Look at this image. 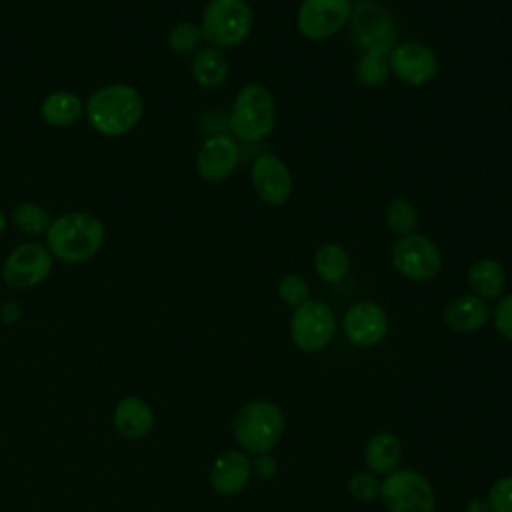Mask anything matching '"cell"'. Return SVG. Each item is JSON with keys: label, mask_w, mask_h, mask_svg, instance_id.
<instances>
[{"label": "cell", "mask_w": 512, "mask_h": 512, "mask_svg": "<svg viewBox=\"0 0 512 512\" xmlns=\"http://www.w3.org/2000/svg\"><path fill=\"white\" fill-rule=\"evenodd\" d=\"M84 116L90 128L100 136H126L144 116V98L132 84H104L84 100Z\"/></svg>", "instance_id": "obj_1"}, {"label": "cell", "mask_w": 512, "mask_h": 512, "mask_svg": "<svg viewBox=\"0 0 512 512\" xmlns=\"http://www.w3.org/2000/svg\"><path fill=\"white\" fill-rule=\"evenodd\" d=\"M106 240V226L94 214L86 210H72L52 218L44 244L54 260L66 264H80L94 258Z\"/></svg>", "instance_id": "obj_2"}, {"label": "cell", "mask_w": 512, "mask_h": 512, "mask_svg": "<svg viewBox=\"0 0 512 512\" xmlns=\"http://www.w3.org/2000/svg\"><path fill=\"white\" fill-rule=\"evenodd\" d=\"M226 122L236 140L254 144L268 138L276 126V104L270 90L260 82L244 84L232 100Z\"/></svg>", "instance_id": "obj_3"}, {"label": "cell", "mask_w": 512, "mask_h": 512, "mask_svg": "<svg viewBox=\"0 0 512 512\" xmlns=\"http://www.w3.org/2000/svg\"><path fill=\"white\" fill-rule=\"evenodd\" d=\"M284 412L272 400L256 398L246 402L234 416L232 432L238 446L246 452H270L284 434Z\"/></svg>", "instance_id": "obj_4"}, {"label": "cell", "mask_w": 512, "mask_h": 512, "mask_svg": "<svg viewBox=\"0 0 512 512\" xmlns=\"http://www.w3.org/2000/svg\"><path fill=\"white\" fill-rule=\"evenodd\" d=\"M202 38L214 48L242 44L254 26V14L246 0H210L200 16Z\"/></svg>", "instance_id": "obj_5"}, {"label": "cell", "mask_w": 512, "mask_h": 512, "mask_svg": "<svg viewBox=\"0 0 512 512\" xmlns=\"http://www.w3.org/2000/svg\"><path fill=\"white\" fill-rule=\"evenodd\" d=\"M350 34L364 52L390 54L396 46V24L390 12L376 0H356L350 10Z\"/></svg>", "instance_id": "obj_6"}, {"label": "cell", "mask_w": 512, "mask_h": 512, "mask_svg": "<svg viewBox=\"0 0 512 512\" xmlns=\"http://www.w3.org/2000/svg\"><path fill=\"white\" fill-rule=\"evenodd\" d=\"M388 512H434L436 496L428 478L410 468H396L380 482Z\"/></svg>", "instance_id": "obj_7"}, {"label": "cell", "mask_w": 512, "mask_h": 512, "mask_svg": "<svg viewBox=\"0 0 512 512\" xmlns=\"http://www.w3.org/2000/svg\"><path fill=\"white\" fill-rule=\"evenodd\" d=\"M336 332L334 310L324 302L310 298L290 316V338L300 352H320L324 350Z\"/></svg>", "instance_id": "obj_8"}, {"label": "cell", "mask_w": 512, "mask_h": 512, "mask_svg": "<svg viewBox=\"0 0 512 512\" xmlns=\"http://www.w3.org/2000/svg\"><path fill=\"white\" fill-rule=\"evenodd\" d=\"M54 268V258L44 242L24 240L14 246L2 264V280L14 290H28L42 284Z\"/></svg>", "instance_id": "obj_9"}, {"label": "cell", "mask_w": 512, "mask_h": 512, "mask_svg": "<svg viewBox=\"0 0 512 512\" xmlns=\"http://www.w3.org/2000/svg\"><path fill=\"white\" fill-rule=\"evenodd\" d=\"M392 268L406 280L428 282L442 270V254L434 240L424 234L412 232L400 236L392 248Z\"/></svg>", "instance_id": "obj_10"}, {"label": "cell", "mask_w": 512, "mask_h": 512, "mask_svg": "<svg viewBox=\"0 0 512 512\" xmlns=\"http://www.w3.org/2000/svg\"><path fill=\"white\" fill-rule=\"evenodd\" d=\"M350 10V0H302L296 28L308 40H326L348 24Z\"/></svg>", "instance_id": "obj_11"}, {"label": "cell", "mask_w": 512, "mask_h": 512, "mask_svg": "<svg viewBox=\"0 0 512 512\" xmlns=\"http://www.w3.org/2000/svg\"><path fill=\"white\" fill-rule=\"evenodd\" d=\"M240 146L232 134H208L200 144L194 166L204 182H224L238 168Z\"/></svg>", "instance_id": "obj_12"}, {"label": "cell", "mask_w": 512, "mask_h": 512, "mask_svg": "<svg viewBox=\"0 0 512 512\" xmlns=\"http://www.w3.org/2000/svg\"><path fill=\"white\" fill-rule=\"evenodd\" d=\"M250 182L256 196L268 206H282L288 202L294 182L284 160L276 154H260L250 168Z\"/></svg>", "instance_id": "obj_13"}, {"label": "cell", "mask_w": 512, "mask_h": 512, "mask_svg": "<svg viewBox=\"0 0 512 512\" xmlns=\"http://www.w3.org/2000/svg\"><path fill=\"white\" fill-rule=\"evenodd\" d=\"M390 72L410 86H424L438 74V56L422 42H402L388 54Z\"/></svg>", "instance_id": "obj_14"}, {"label": "cell", "mask_w": 512, "mask_h": 512, "mask_svg": "<svg viewBox=\"0 0 512 512\" xmlns=\"http://www.w3.org/2000/svg\"><path fill=\"white\" fill-rule=\"evenodd\" d=\"M342 328L352 344L360 348H372L380 344L388 334V316L380 304L372 300H360L344 312Z\"/></svg>", "instance_id": "obj_15"}, {"label": "cell", "mask_w": 512, "mask_h": 512, "mask_svg": "<svg viewBox=\"0 0 512 512\" xmlns=\"http://www.w3.org/2000/svg\"><path fill=\"white\" fill-rule=\"evenodd\" d=\"M252 476V462L244 450L222 452L210 468V484L218 494L234 496L248 484Z\"/></svg>", "instance_id": "obj_16"}, {"label": "cell", "mask_w": 512, "mask_h": 512, "mask_svg": "<svg viewBox=\"0 0 512 512\" xmlns=\"http://www.w3.org/2000/svg\"><path fill=\"white\" fill-rule=\"evenodd\" d=\"M490 308L486 300L476 294H460L452 298L444 308V324L462 334L478 332L490 320Z\"/></svg>", "instance_id": "obj_17"}, {"label": "cell", "mask_w": 512, "mask_h": 512, "mask_svg": "<svg viewBox=\"0 0 512 512\" xmlns=\"http://www.w3.org/2000/svg\"><path fill=\"white\" fill-rule=\"evenodd\" d=\"M40 116L52 128H70L84 116V100L72 90H54L42 98Z\"/></svg>", "instance_id": "obj_18"}, {"label": "cell", "mask_w": 512, "mask_h": 512, "mask_svg": "<svg viewBox=\"0 0 512 512\" xmlns=\"http://www.w3.org/2000/svg\"><path fill=\"white\" fill-rule=\"evenodd\" d=\"M402 458V444L396 434L380 430L372 434L364 446V460L372 474L386 476L398 468Z\"/></svg>", "instance_id": "obj_19"}, {"label": "cell", "mask_w": 512, "mask_h": 512, "mask_svg": "<svg viewBox=\"0 0 512 512\" xmlns=\"http://www.w3.org/2000/svg\"><path fill=\"white\" fill-rule=\"evenodd\" d=\"M154 414L138 396H126L114 410V426L124 438H142L152 430Z\"/></svg>", "instance_id": "obj_20"}, {"label": "cell", "mask_w": 512, "mask_h": 512, "mask_svg": "<svg viewBox=\"0 0 512 512\" xmlns=\"http://www.w3.org/2000/svg\"><path fill=\"white\" fill-rule=\"evenodd\" d=\"M228 58L224 56V52L220 48L214 46H206V48H198L192 56V64H190V72L194 82L200 88L206 90H214L218 86H222L228 78Z\"/></svg>", "instance_id": "obj_21"}, {"label": "cell", "mask_w": 512, "mask_h": 512, "mask_svg": "<svg viewBox=\"0 0 512 512\" xmlns=\"http://www.w3.org/2000/svg\"><path fill=\"white\" fill-rule=\"evenodd\" d=\"M468 286L482 300L500 298L506 286V272L494 258H478L468 268Z\"/></svg>", "instance_id": "obj_22"}, {"label": "cell", "mask_w": 512, "mask_h": 512, "mask_svg": "<svg viewBox=\"0 0 512 512\" xmlns=\"http://www.w3.org/2000/svg\"><path fill=\"white\" fill-rule=\"evenodd\" d=\"M8 222L20 234L30 236V240H36L40 236L44 238V234L52 222V216L48 214V210L42 204L32 202V200H22L10 210Z\"/></svg>", "instance_id": "obj_23"}, {"label": "cell", "mask_w": 512, "mask_h": 512, "mask_svg": "<svg viewBox=\"0 0 512 512\" xmlns=\"http://www.w3.org/2000/svg\"><path fill=\"white\" fill-rule=\"evenodd\" d=\"M312 262L316 274L328 284L342 282L350 270V256L344 250V246L336 242H326L320 248H316Z\"/></svg>", "instance_id": "obj_24"}, {"label": "cell", "mask_w": 512, "mask_h": 512, "mask_svg": "<svg viewBox=\"0 0 512 512\" xmlns=\"http://www.w3.org/2000/svg\"><path fill=\"white\" fill-rule=\"evenodd\" d=\"M356 80L366 88H380L390 76L388 54L378 52H362L354 66Z\"/></svg>", "instance_id": "obj_25"}, {"label": "cell", "mask_w": 512, "mask_h": 512, "mask_svg": "<svg viewBox=\"0 0 512 512\" xmlns=\"http://www.w3.org/2000/svg\"><path fill=\"white\" fill-rule=\"evenodd\" d=\"M384 220L386 226L398 234V236H408L412 232H416L418 226V210L416 206L406 200V198H394L386 204L384 210Z\"/></svg>", "instance_id": "obj_26"}, {"label": "cell", "mask_w": 512, "mask_h": 512, "mask_svg": "<svg viewBox=\"0 0 512 512\" xmlns=\"http://www.w3.org/2000/svg\"><path fill=\"white\" fill-rule=\"evenodd\" d=\"M200 40L202 38V30L198 24L190 22V20H184V22H178L174 24L170 30H168V36H166V44H168V50L176 56H190L198 50L200 46Z\"/></svg>", "instance_id": "obj_27"}, {"label": "cell", "mask_w": 512, "mask_h": 512, "mask_svg": "<svg viewBox=\"0 0 512 512\" xmlns=\"http://www.w3.org/2000/svg\"><path fill=\"white\" fill-rule=\"evenodd\" d=\"M278 296L286 306L298 308L310 300V286L300 274H286L278 282Z\"/></svg>", "instance_id": "obj_28"}, {"label": "cell", "mask_w": 512, "mask_h": 512, "mask_svg": "<svg viewBox=\"0 0 512 512\" xmlns=\"http://www.w3.org/2000/svg\"><path fill=\"white\" fill-rule=\"evenodd\" d=\"M348 492L360 502H372V500L380 498V480L370 470L356 472L348 480Z\"/></svg>", "instance_id": "obj_29"}, {"label": "cell", "mask_w": 512, "mask_h": 512, "mask_svg": "<svg viewBox=\"0 0 512 512\" xmlns=\"http://www.w3.org/2000/svg\"><path fill=\"white\" fill-rule=\"evenodd\" d=\"M490 512H512V474L498 478L486 496Z\"/></svg>", "instance_id": "obj_30"}, {"label": "cell", "mask_w": 512, "mask_h": 512, "mask_svg": "<svg viewBox=\"0 0 512 512\" xmlns=\"http://www.w3.org/2000/svg\"><path fill=\"white\" fill-rule=\"evenodd\" d=\"M492 320H494L498 334L512 342V292L504 294L496 302V306L492 310Z\"/></svg>", "instance_id": "obj_31"}, {"label": "cell", "mask_w": 512, "mask_h": 512, "mask_svg": "<svg viewBox=\"0 0 512 512\" xmlns=\"http://www.w3.org/2000/svg\"><path fill=\"white\" fill-rule=\"evenodd\" d=\"M276 470H278V464H276V458L270 452L256 454V458L252 462V472L260 480H272L276 476Z\"/></svg>", "instance_id": "obj_32"}, {"label": "cell", "mask_w": 512, "mask_h": 512, "mask_svg": "<svg viewBox=\"0 0 512 512\" xmlns=\"http://www.w3.org/2000/svg\"><path fill=\"white\" fill-rule=\"evenodd\" d=\"M18 318H20V306H18L16 302H6V304H2V308H0V320H2V322L10 324V322H14V320H18Z\"/></svg>", "instance_id": "obj_33"}, {"label": "cell", "mask_w": 512, "mask_h": 512, "mask_svg": "<svg viewBox=\"0 0 512 512\" xmlns=\"http://www.w3.org/2000/svg\"><path fill=\"white\" fill-rule=\"evenodd\" d=\"M466 510H468V512H490L486 498H474V500H470Z\"/></svg>", "instance_id": "obj_34"}, {"label": "cell", "mask_w": 512, "mask_h": 512, "mask_svg": "<svg viewBox=\"0 0 512 512\" xmlns=\"http://www.w3.org/2000/svg\"><path fill=\"white\" fill-rule=\"evenodd\" d=\"M6 226H8V216L0 210V236L4 234V230H6Z\"/></svg>", "instance_id": "obj_35"}, {"label": "cell", "mask_w": 512, "mask_h": 512, "mask_svg": "<svg viewBox=\"0 0 512 512\" xmlns=\"http://www.w3.org/2000/svg\"><path fill=\"white\" fill-rule=\"evenodd\" d=\"M30 2H42V0H30Z\"/></svg>", "instance_id": "obj_36"}]
</instances>
